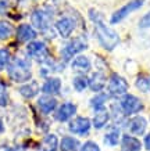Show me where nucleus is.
I'll list each match as a JSON object with an SVG mask.
<instances>
[{
  "label": "nucleus",
  "mask_w": 150,
  "mask_h": 151,
  "mask_svg": "<svg viewBox=\"0 0 150 151\" xmlns=\"http://www.w3.org/2000/svg\"><path fill=\"white\" fill-rule=\"evenodd\" d=\"M145 146H146V148L150 151V133L145 137Z\"/></svg>",
  "instance_id": "nucleus-32"
},
{
  "label": "nucleus",
  "mask_w": 150,
  "mask_h": 151,
  "mask_svg": "<svg viewBox=\"0 0 150 151\" xmlns=\"http://www.w3.org/2000/svg\"><path fill=\"white\" fill-rule=\"evenodd\" d=\"M3 130V124H1V121H0V132Z\"/></svg>",
  "instance_id": "nucleus-33"
},
{
  "label": "nucleus",
  "mask_w": 150,
  "mask_h": 151,
  "mask_svg": "<svg viewBox=\"0 0 150 151\" xmlns=\"http://www.w3.org/2000/svg\"><path fill=\"white\" fill-rule=\"evenodd\" d=\"M56 28H57L59 33L63 37H68L72 33L74 28H75V22L68 17H63V18H60L56 22Z\"/></svg>",
  "instance_id": "nucleus-11"
},
{
  "label": "nucleus",
  "mask_w": 150,
  "mask_h": 151,
  "mask_svg": "<svg viewBox=\"0 0 150 151\" xmlns=\"http://www.w3.org/2000/svg\"><path fill=\"white\" fill-rule=\"evenodd\" d=\"M61 89V81L59 78H50L42 86V92L46 94H57Z\"/></svg>",
  "instance_id": "nucleus-17"
},
{
  "label": "nucleus",
  "mask_w": 150,
  "mask_h": 151,
  "mask_svg": "<svg viewBox=\"0 0 150 151\" xmlns=\"http://www.w3.org/2000/svg\"><path fill=\"white\" fill-rule=\"evenodd\" d=\"M128 90V83L127 81L120 76L117 73H113L111 78L109 81V93L111 96L114 97H120V96H124Z\"/></svg>",
  "instance_id": "nucleus-3"
},
{
  "label": "nucleus",
  "mask_w": 150,
  "mask_h": 151,
  "mask_svg": "<svg viewBox=\"0 0 150 151\" xmlns=\"http://www.w3.org/2000/svg\"><path fill=\"white\" fill-rule=\"evenodd\" d=\"M142 6H143V0H131L128 4H125L124 7H121L120 10H117V11L111 15L110 22L111 24H118L120 21H122L127 15H129V13L138 10L139 7H142Z\"/></svg>",
  "instance_id": "nucleus-5"
},
{
  "label": "nucleus",
  "mask_w": 150,
  "mask_h": 151,
  "mask_svg": "<svg viewBox=\"0 0 150 151\" xmlns=\"http://www.w3.org/2000/svg\"><path fill=\"white\" fill-rule=\"evenodd\" d=\"M106 85V76L101 72H95L89 79V87L93 92H100Z\"/></svg>",
  "instance_id": "nucleus-19"
},
{
  "label": "nucleus",
  "mask_w": 150,
  "mask_h": 151,
  "mask_svg": "<svg viewBox=\"0 0 150 151\" xmlns=\"http://www.w3.org/2000/svg\"><path fill=\"white\" fill-rule=\"evenodd\" d=\"M78 147H79V142L77 139L70 137V136H65L63 137L61 143H60V148L61 151H77Z\"/></svg>",
  "instance_id": "nucleus-22"
},
{
  "label": "nucleus",
  "mask_w": 150,
  "mask_h": 151,
  "mask_svg": "<svg viewBox=\"0 0 150 151\" xmlns=\"http://www.w3.org/2000/svg\"><path fill=\"white\" fill-rule=\"evenodd\" d=\"M128 128H129L131 133H133V134H138V136H141V134H143V133L146 132L147 122H146V119L143 118V116H135V118H132L131 121H129Z\"/></svg>",
  "instance_id": "nucleus-12"
},
{
  "label": "nucleus",
  "mask_w": 150,
  "mask_h": 151,
  "mask_svg": "<svg viewBox=\"0 0 150 151\" xmlns=\"http://www.w3.org/2000/svg\"><path fill=\"white\" fill-rule=\"evenodd\" d=\"M10 64V53L7 49H0V71Z\"/></svg>",
  "instance_id": "nucleus-27"
},
{
  "label": "nucleus",
  "mask_w": 150,
  "mask_h": 151,
  "mask_svg": "<svg viewBox=\"0 0 150 151\" xmlns=\"http://www.w3.org/2000/svg\"><path fill=\"white\" fill-rule=\"evenodd\" d=\"M107 99H109V96H107V94H104V93H99L97 96H95V97H93V99L91 100V104H92V107H93L96 111L104 110L103 107H104V104H106V101H107Z\"/></svg>",
  "instance_id": "nucleus-23"
},
{
  "label": "nucleus",
  "mask_w": 150,
  "mask_h": 151,
  "mask_svg": "<svg viewBox=\"0 0 150 151\" xmlns=\"http://www.w3.org/2000/svg\"><path fill=\"white\" fill-rule=\"evenodd\" d=\"M7 105V89L3 82H0V107Z\"/></svg>",
  "instance_id": "nucleus-29"
},
{
  "label": "nucleus",
  "mask_w": 150,
  "mask_h": 151,
  "mask_svg": "<svg viewBox=\"0 0 150 151\" xmlns=\"http://www.w3.org/2000/svg\"><path fill=\"white\" fill-rule=\"evenodd\" d=\"M91 129V121L83 116H78L70 124V130L75 134H86Z\"/></svg>",
  "instance_id": "nucleus-9"
},
{
  "label": "nucleus",
  "mask_w": 150,
  "mask_h": 151,
  "mask_svg": "<svg viewBox=\"0 0 150 151\" xmlns=\"http://www.w3.org/2000/svg\"><path fill=\"white\" fill-rule=\"evenodd\" d=\"M9 76L14 82H27L32 76L31 63L25 58H15L9 64Z\"/></svg>",
  "instance_id": "nucleus-2"
},
{
  "label": "nucleus",
  "mask_w": 150,
  "mask_h": 151,
  "mask_svg": "<svg viewBox=\"0 0 150 151\" xmlns=\"http://www.w3.org/2000/svg\"><path fill=\"white\" fill-rule=\"evenodd\" d=\"M150 27V13H147L141 19V28H149Z\"/></svg>",
  "instance_id": "nucleus-31"
},
{
  "label": "nucleus",
  "mask_w": 150,
  "mask_h": 151,
  "mask_svg": "<svg viewBox=\"0 0 150 151\" xmlns=\"http://www.w3.org/2000/svg\"><path fill=\"white\" fill-rule=\"evenodd\" d=\"M109 119H110V114L106 110L96 111V115H95V118H93V126L96 129L104 128L106 124L109 122Z\"/></svg>",
  "instance_id": "nucleus-21"
},
{
  "label": "nucleus",
  "mask_w": 150,
  "mask_h": 151,
  "mask_svg": "<svg viewBox=\"0 0 150 151\" xmlns=\"http://www.w3.org/2000/svg\"><path fill=\"white\" fill-rule=\"evenodd\" d=\"M104 142L109 146H117L120 142V130L118 129H111L104 137Z\"/></svg>",
  "instance_id": "nucleus-25"
},
{
  "label": "nucleus",
  "mask_w": 150,
  "mask_h": 151,
  "mask_svg": "<svg viewBox=\"0 0 150 151\" xmlns=\"http://www.w3.org/2000/svg\"><path fill=\"white\" fill-rule=\"evenodd\" d=\"M71 67H72V69L77 71V72L85 73L91 69V61H89V58L85 57V55H78V57H75V58L72 60Z\"/></svg>",
  "instance_id": "nucleus-15"
},
{
  "label": "nucleus",
  "mask_w": 150,
  "mask_h": 151,
  "mask_svg": "<svg viewBox=\"0 0 150 151\" xmlns=\"http://www.w3.org/2000/svg\"><path fill=\"white\" fill-rule=\"evenodd\" d=\"M18 92L22 94L25 99H32L35 97L39 93V85L36 82H31L27 83V85H22V86L18 89Z\"/></svg>",
  "instance_id": "nucleus-20"
},
{
  "label": "nucleus",
  "mask_w": 150,
  "mask_h": 151,
  "mask_svg": "<svg viewBox=\"0 0 150 151\" xmlns=\"http://www.w3.org/2000/svg\"><path fill=\"white\" fill-rule=\"evenodd\" d=\"M38 105H39V108H41V111L43 114H50L57 107V100L50 96H42L38 100Z\"/></svg>",
  "instance_id": "nucleus-16"
},
{
  "label": "nucleus",
  "mask_w": 150,
  "mask_h": 151,
  "mask_svg": "<svg viewBox=\"0 0 150 151\" xmlns=\"http://www.w3.org/2000/svg\"><path fill=\"white\" fill-rule=\"evenodd\" d=\"M27 53L29 54V57L38 61H47L49 58V51L46 49L45 43L42 42H31L27 46Z\"/></svg>",
  "instance_id": "nucleus-7"
},
{
  "label": "nucleus",
  "mask_w": 150,
  "mask_h": 151,
  "mask_svg": "<svg viewBox=\"0 0 150 151\" xmlns=\"http://www.w3.org/2000/svg\"><path fill=\"white\" fill-rule=\"evenodd\" d=\"M142 144L136 137H132L129 134H124L121 140V150L122 151H141Z\"/></svg>",
  "instance_id": "nucleus-14"
},
{
  "label": "nucleus",
  "mask_w": 150,
  "mask_h": 151,
  "mask_svg": "<svg viewBox=\"0 0 150 151\" xmlns=\"http://www.w3.org/2000/svg\"><path fill=\"white\" fill-rule=\"evenodd\" d=\"M31 22L35 28L45 31L46 28L49 27L50 14L47 11H45V10H35L31 15Z\"/></svg>",
  "instance_id": "nucleus-8"
},
{
  "label": "nucleus",
  "mask_w": 150,
  "mask_h": 151,
  "mask_svg": "<svg viewBox=\"0 0 150 151\" xmlns=\"http://www.w3.org/2000/svg\"><path fill=\"white\" fill-rule=\"evenodd\" d=\"M81 151H100V148L95 142H86L82 146Z\"/></svg>",
  "instance_id": "nucleus-30"
},
{
  "label": "nucleus",
  "mask_w": 150,
  "mask_h": 151,
  "mask_svg": "<svg viewBox=\"0 0 150 151\" xmlns=\"http://www.w3.org/2000/svg\"><path fill=\"white\" fill-rule=\"evenodd\" d=\"M89 15H91L92 21L95 22L96 36H97V39H99L100 45L104 47L106 50H113L120 42L118 35L114 32L113 29H110V28L106 25L104 21H103V18H101V15H100L99 13H96L95 10H91Z\"/></svg>",
  "instance_id": "nucleus-1"
},
{
  "label": "nucleus",
  "mask_w": 150,
  "mask_h": 151,
  "mask_svg": "<svg viewBox=\"0 0 150 151\" xmlns=\"http://www.w3.org/2000/svg\"><path fill=\"white\" fill-rule=\"evenodd\" d=\"M75 112H77V105L72 104V103H64L59 110H57L54 116L57 121L64 122V121H68L72 115H75Z\"/></svg>",
  "instance_id": "nucleus-10"
},
{
  "label": "nucleus",
  "mask_w": 150,
  "mask_h": 151,
  "mask_svg": "<svg viewBox=\"0 0 150 151\" xmlns=\"http://www.w3.org/2000/svg\"><path fill=\"white\" fill-rule=\"evenodd\" d=\"M136 87L142 92H149L150 90V79L146 76H139L136 81Z\"/></svg>",
  "instance_id": "nucleus-28"
},
{
  "label": "nucleus",
  "mask_w": 150,
  "mask_h": 151,
  "mask_svg": "<svg viewBox=\"0 0 150 151\" xmlns=\"http://www.w3.org/2000/svg\"><path fill=\"white\" fill-rule=\"evenodd\" d=\"M14 32V28L11 24L6 22V21H0V39L4 40V39H9Z\"/></svg>",
  "instance_id": "nucleus-24"
},
{
  "label": "nucleus",
  "mask_w": 150,
  "mask_h": 151,
  "mask_svg": "<svg viewBox=\"0 0 150 151\" xmlns=\"http://www.w3.org/2000/svg\"><path fill=\"white\" fill-rule=\"evenodd\" d=\"M35 37H36V31L31 25L22 24V25L18 27V29H17V39L20 42H29L32 39H35Z\"/></svg>",
  "instance_id": "nucleus-13"
},
{
  "label": "nucleus",
  "mask_w": 150,
  "mask_h": 151,
  "mask_svg": "<svg viewBox=\"0 0 150 151\" xmlns=\"http://www.w3.org/2000/svg\"><path fill=\"white\" fill-rule=\"evenodd\" d=\"M72 85L77 92H82V90L86 89V86H89V81L85 76H77V78H74Z\"/></svg>",
  "instance_id": "nucleus-26"
},
{
  "label": "nucleus",
  "mask_w": 150,
  "mask_h": 151,
  "mask_svg": "<svg viewBox=\"0 0 150 151\" xmlns=\"http://www.w3.org/2000/svg\"><path fill=\"white\" fill-rule=\"evenodd\" d=\"M59 147V139L56 134H47L41 143L39 151H56Z\"/></svg>",
  "instance_id": "nucleus-18"
},
{
  "label": "nucleus",
  "mask_w": 150,
  "mask_h": 151,
  "mask_svg": "<svg viewBox=\"0 0 150 151\" xmlns=\"http://www.w3.org/2000/svg\"><path fill=\"white\" fill-rule=\"evenodd\" d=\"M143 108L142 101L138 97L132 96V94H125L121 100V110L124 114L131 115V114H136Z\"/></svg>",
  "instance_id": "nucleus-6"
},
{
  "label": "nucleus",
  "mask_w": 150,
  "mask_h": 151,
  "mask_svg": "<svg viewBox=\"0 0 150 151\" xmlns=\"http://www.w3.org/2000/svg\"><path fill=\"white\" fill-rule=\"evenodd\" d=\"M86 47H88L86 42L83 40L82 37H77V39L71 40L70 43H67V45L63 47V50H61V55H63V58L67 61V60H70L75 54H78L79 51L85 50Z\"/></svg>",
  "instance_id": "nucleus-4"
}]
</instances>
